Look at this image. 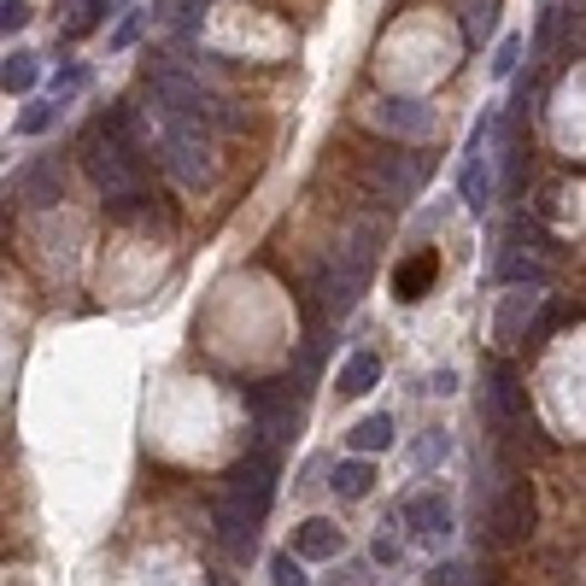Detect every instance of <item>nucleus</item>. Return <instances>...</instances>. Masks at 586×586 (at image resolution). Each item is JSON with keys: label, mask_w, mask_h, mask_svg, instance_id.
I'll list each match as a JSON object with an SVG mask.
<instances>
[{"label": "nucleus", "mask_w": 586, "mask_h": 586, "mask_svg": "<svg viewBox=\"0 0 586 586\" xmlns=\"http://www.w3.org/2000/svg\"><path fill=\"white\" fill-rule=\"evenodd\" d=\"M82 171H89V182L107 194L118 212L130 200H141V153H135V141L130 135H118V130H107V123H94L89 130V141H82Z\"/></svg>", "instance_id": "nucleus-1"}, {"label": "nucleus", "mask_w": 586, "mask_h": 586, "mask_svg": "<svg viewBox=\"0 0 586 586\" xmlns=\"http://www.w3.org/2000/svg\"><path fill=\"white\" fill-rule=\"evenodd\" d=\"M153 82V94L164 100V112L171 118H188V123H223V130H241V112H229L218 94H205L200 82H188L176 71H146Z\"/></svg>", "instance_id": "nucleus-2"}, {"label": "nucleus", "mask_w": 586, "mask_h": 586, "mask_svg": "<svg viewBox=\"0 0 586 586\" xmlns=\"http://www.w3.org/2000/svg\"><path fill=\"white\" fill-rule=\"evenodd\" d=\"M241 400L246 411H253V423L264 440H293L300 434V387H287V382H253V387H241Z\"/></svg>", "instance_id": "nucleus-3"}, {"label": "nucleus", "mask_w": 586, "mask_h": 586, "mask_svg": "<svg viewBox=\"0 0 586 586\" xmlns=\"http://www.w3.org/2000/svg\"><path fill=\"white\" fill-rule=\"evenodd\" d=\"M416 176H423V164L411 153H370L364 159V200L370 205H405L416 194Z\"/></svg>", "instance_id": "nucleus-4"}, {"label": "nucleus", "mask_w": 586, "mask_h": 586, "mask_svg": "<svg viewBox=\"0 0 586 586\" xmlns=\"http://www.w3.org/2000/svg\"><path fill=\"white\" fill-rule=\"evenodd\" d=\"M364 282H370V259H358V253H334L317 276H311V293H317V305L323 311H352L358 305V293H364Z\"/></svg>", "instance_id": "nucleus-5"}, {"label": "nucleus", "mask_w": 586, "mask_h": 586, "mask_svg": "<svg viewBox=\"0 0 586 586\" xmlns=\"http://www.w3.org/2000/svg\"><path fill=\"white\" fill-rule=\"evenodd\" d=\"M223 498H235V505H246V511L264 522L270 498H276V457H270V452L241 457V464L229 469V481H223Z\"/></svg>", "instance_id": "nucleus-6"}, {"label": "nucleus", "mask_w": 586, "mask_h": 586, "mask_svg": "<svg viewBox=\"0 0 586 586\" xmlns=\"http://www.w3.org/2000/svg\"><path fill=\"white\" fill-rule=\"evenodd\" d=\"M164 164H171V176L188 182V188H200L205 176H212V153H205L200 123L171 118V130H164Z\"/></svg>", "instance_id": "nucleus-7"}, {"label": "nucleus", "mask_w": 586, "mask_h": 586, "mask_svg": "<svg viewBox=\"0 0 586 586\" xmlns=\"http://www.w3.org/2000/svg\"><path fill=\"white\" fill-rule=\"evenodd\" d=\"M370 123L387 135H405V141H423L434 135V107H423V100H405V94H382L370 107Z\"/></svg>", "instance_id": "nucleus-8"}, {"label": "nucleus", "mask_w": 586, "mask_h": 586, "mask_svg": "<svg viewBox=\"0 0 586 586\" xmlns=\"http://www.w3.org/2000/svg\"><path fill=\"white\" fill-rule=\"evenodd\" d=\"M346 546V534H341V522H329V516H305L300 528H293V557H305V563H329V557H341Z\"/></svg>", "instance_id": "nucleus-9"}, {"label": "nucleus", "mask_w": 586, "mask_h": 586, "mask_svg": "<svg viewBox=\"0 0 586 586\" xmlns=\"http://www.w3.org/2000/svg\"><path fill=\"white\" fill-rule=\"evenodd\" d=\"M493 528L505 546H516V539H528L534 528V493H528V481H511L505 498H498V511H493Z\"/></svg>", "instance_id": "nucleus-10"}, {"label": "nucleus", "mask_w": 586, "mask_h": 586, "mask_svg": "<svg viewBox=\"0 0 586 586\" xmlns=\"http://www.w3.org/2000/svg\"><path fill=\"white\" fill-rule=\"evenodd\" d=\"M18 200L24 205H53V200H65V171H59V159H36L18 171Z\"/></svg>", "instance_id": "nucleus-11"}, {"label": "nucleus", "mask_w": 586, "mask_h": 586, "mask_svg": "<svg viewBox=\"0 0 586 586\" xmlns=\"http://www.w3.org/2000/svg\"><path fill=\"white\" fill-rule=\"evenodd\" d=\"M405 528L416 534V539H440V534H452V505L440 493H416V498H405Z\"/></svg>", "instance_id": "nucleus-12"}, {"label": "nucleus", "mask_w": 586, "mask_h": 586, "mask_svg": "<svg viewBox=\"0 0 586 586\" xmlns=\"http://www.w3.org/2000/svg\"><path fill=\"white\" fill-rule=\"evenodd\" d=\"M253 534H259V516L246 505H235V498H218V539H223V552L246 557V552H253Z\"/></svg>", "instance_id": "nucleus-13"}, {"label": "nucleus", "mask_w": 586, "mask_h": 586, "mask_svg": "<svg viewBox=\"0 0 586 586\" xmlns=\"http://www.w3.org/2000/svg\"><path fill=\"white\" fill-rule=\"evenodd\" d=\"M434 276H440V259L434 253H416V259H405L400 270H393V293H400L405 305H416L434 287Z\"/></svg>", "instance_id": "nucleus-14"}, {"label": "nucleus", "mask_w": 586, "mask_h": 586, "mask_svg": "<svg viewBox=\"0 0 586 586\" xmlns=\"http://www.w3.org/2000/svg\"><path fill=\"white\" fill-rule=\"evenodd\" d=\"M375 382H382V358H375V352H352L341 364V400H364Z\"/></svg>", "instance_id": "nucleus-15"}, {"label": "nucleus", "mask_w": 586, "mask_h": 586, "mask_svg": "<svg viewBox=\"0 0 586 586\" xmlns=\"http://www.w3.org/2000/svg\"><path fill=\"white\" fill-rule=\"evenodd\" d=\"M493 411H498V423H522V382H516V370H493Z\"/></svg>", "instance_id": "nucleus-16"}, {"label": "nucleus", "mask_w": 586, "mask_h": 586, "mask_svg": "<svg viewBox=\"0 0 586 586\" xmlns=\"http://www.w3.org/2000/svg\"><path fill=\"white\" fill-rule=\"evenodd\" d=\"M346 440H352V452H358V457L387 452V446H393V416H387V411H375V416H364V423L352 428Z\"/></svg>", "instance_id": "nucleus-17"}, {"label": "nucleus", "mask_w": 586, "mask_h": 586, "mask_svg": "<svg viewBox=\"0 0 586 586\" xmlns=\"http://www.w3.org/2000/svg\"><path fill=\"white\" fill-rule=\"evenodd\" d=\"M457 18H464V41H469V48H481V41L498 30V0H464Z\"/></svg>", "instance_id": "nucleus-18"}, {"label": "nucleus", "mask_w": 586, "mask_h": 586, "mask_svg": "<svg viewBox=\"0 0 586 586\" xmlns=\"http://www.w3.org/2000/svg\"><path fill=\"white\" fill-rule=\"evenodd\" d=\"M341 498H364L375 487V469H370V457H346V464H334V481H329Z\"/></svg>", "instance_id": "nucleus-19"}, {"label": "nucleus", "mask_w": 586, "mask_h": 586, "mask_svg": "<svg viewBox=\"0 0 586 586\" xmlns=\"http://www.w3.org/2000/svg\"><path fill=\"white\" fill-rule=\"evenodd\" d=\"M457 188H464V200H469V212H481L493 194V176H487V164H481V153L464 159V171H457Z\"/></svg>", "instance_id": "nucleus-20"}, {"label": "nucleus", "mask_w": 586, "mask_h": 586, "mask_svg": "<svg viewBox=\"0 0 586 586\" xmlns=\"http://www.w3.org/2000/svg\"><path fill=\"white\" fill-rule=\"evenodd\" d=\"M528 311H534V293H505V305H498V341H516Z\"/></svg>", "instance_id": "nucleus-21"}, {"label": "nucleus", "mask_w": 586, "mask_h": 586, "mask_svg": "<svg viewBox=\"0 0 586 586\" xmlns=\"http://www.w3.org/2000/svg\"><path fill=\"white\" fill-rule=\"evenodd\" d=\"M36 77H41L36 53H12V59H7V71H0V82H7V94H30V89H36Z\"/></svg>", "instance_id": "nucleus-22"}, {"label": "nucleus", "mask_w": 586, "mask_h": 586, "mask_svg": "<svg viewBox=\"0 0 586 586\" xmlns=\"http://www.w3.org/2000/svg\"><path fill=\"white\" fill-rule=\"evenodd\" d=\"M270 586H311V575H305V557L276 552V557H270Z\"/></svg>", "instance_id": "nucleus-23"}, {"label": "nucleus", "mask_w": 586, "mask_h": 586, "mask_svg": "<svg viewBox=\"0 0 586 586\" xmlns=\"http://www.w3.org/2000/svg\"><path fill=\"white\" fill-rule=\"evenodd\" d=\"M53 118H59V100H53V107H30L24 118H18V135H41Z\"/></svg>", "instance_id": "nucleus-24"}, {"label": "nucleus", "mask_w": 586, "mask_h": 586, "mask_svg": "<svg viewBox=\"0 0 586 586\" xmlns=\"http://www.w3.org/2000/svg\"><path fill=\"white\" fill-rule=\"evenodd\" d=\"M516 59H522V41L505 36V41H498V53H493V77H511V71H516Z\"/></svg>", "instance_id": "nucleus-25"}, {"label": "nucleus", "mask_w": 586, "mask_h": 586, "mask_svg": "<svg viewBox=\"0 0 586 586\" xmlns=\"http://www.w3.org/2000/svg\"><path fill=\"white\" fill-rule=\"evenodd\" d=\"M24 24H30V7H24V0H7V7H0V30L12 36V30H24Z\"/></svg>", "instance_id": "nucleus-26"}, {"label": "nucleus", "mask_w": 586, "mask_h": 586, "mask_svg": "<svg viewBox=\"0 0 586 586\" xmlns=\"http://www.w3.org/2000/svg\"><path fill=\"white\" fill-rule=\"evenodd\" d=\"M428 586H464V563H440V569H428Z\"/></svg>", "instance_id": "nucleus-27"}, {"label": "nucleus", "mask_w": 586, "mask_h": 586, "mask_svg": "<svg viewBox=\"0 0 586 586\" xmlns=\"http://www.w3.org/2000/svg\"><path fill=\"white\" fill-rule=\"evenodd\" d=\"M146 18H153V12H135V18H123V30L112 36V48H130V41L141 36V24H146Z\"/></svg>", "instance_id": "nucleus-28"}, {"label": "nucleus", "mask_w": 586, "mask_h": 586, "mask_svg": "<svg viewBox=\"0 0 586 586\" xmlns=\"http://www.w3.org/2000/svg\"><path fill=\"white\" fill-rule=\"evenodd\" d=\"M71 89H82V65H65V71L53 77V100H59V94H71Z\"/></svg>", "instance_id": "nucleus-29"}, {"label": "nucleus", "mask_w": 586, "mask_h": 586, "mask_svg": "<svg viewBox=\"0 0 586 586\" xmlns=\"http://www.w3.org/2000/svg\"><path fill=\"white\" fill-rule=\"evenodd\" d=\"M370 557H375V563H400V546H393V539L382 534V539H375V546H370Z\"/></svg>", "instance_id": "nucleus-30"}]
</instances>
